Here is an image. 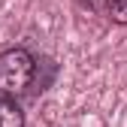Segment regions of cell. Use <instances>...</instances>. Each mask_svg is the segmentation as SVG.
<instances>
[{
	"label": "cell",
	"instance_id": "2",
	"mask_svg": "<svg viewBox=\"0 0 127 127\" xmlns=\"http://www.w3.org/2000/svg\"><path fill=\"white\" fill-rule=\"evenodd\" d=\"M79 3L112 24H121V27L127 24V0H79Z\"/></svg>",
	"mask_w": 127,
	"mask_h": 127
},
{
	"label": "cell",
	"instance_id": "3",
	"mask_svg": "<svg viewBox=\"0 0 127 127\" xmlns=\"http://www.w3.org/2000/svg\"><path fill=\"white\" fill-rule=\"evenodd\" d=\"M0 127H24V109L6 94H0Z\"/></svg>",
	"mask_w": 127,
	"mask_h": 127
},
{
	"label": "cell",
	"instance_id": "1",
	"mask_svg": "<svg viewBox=\"0 0 127 127\" xmlns=\"http://www.w3.org/2000/svg\"><path fill=\"white\" fill-rule=\"evenodd\" d=\"M42 58H36L27 45H12V49L0 52V94L18 100L27 94H36L45 88L39 79Z\"/></svg>",
	"mask_w": 127,
	"mask_h": 127
}]
</instances>
